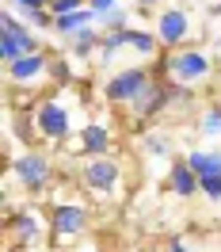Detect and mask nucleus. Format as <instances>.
Returning a JSON list of instances; mask_svg holds the SVG:
<instances>
[{
	"mask_svg": "<svg viewBox=\"0 0 221 252\" xmlns=\"http://www.w3.org/2000/svg\"><path fill=\"white\" fill-rule=\"evenodd\" d=\"M84 149H88L92 157L107 153V130H103V126H88V130H84Z\"/></svg>",
	"mask_w": 221,
	"mask_h": 252,
	"instance_id": "obj_12",
	"label": "nucleus"
},
{
	"mask_svg": "<svg viewBox=\"0 0 221 252\" xmlns=\"http://www.w3.org/2000/svg\"><path fill=\"white\" fill-rule=\"evenodd\" d=\"M168 69H172L175 80H198V77L210 73V58L198 54V50H187V54H175L172 62H168Z\"/></svg>",
	"mask_w": 221,
	"mask_h": 252,
	"instance_id": "obj_2",
	"label": "nucleus"
},
{
	"mask_svg": "<svg viewBox=\"0 0 221 252\" xmlns=\"http://www.w3.org/2000/svg\"><path fill=\"white\" fill-rule=\"evenodd\" d=\"M42 65H46L42 54H23L16 62H8V73H12V80H34L42 73Z\"/></svg>",
	"mask_w": 221,
	"mask_h": 252,
	"instance_id": "obj_9",
	"label": "nucleus"
},
{
	"mask_svg": "<svg viewBox=\"0 0 221 252\" xmlns=\"http://www.w3.org/2000/svg\"><path fill=\"white\" fill-rule=\"evenodd\" d=\"M88 225V214L80 210V206H57L54 210V229L61 237H73V233H80Z\"/></svg>",
	"mask_w": 221,
	"mask_h": 252,
	"instance_id": "obj_8",
	"label": "nucleus"
},
{
	"mask_svg": "<svg viewBox=\"0 0 221 252\" xmlns=\"http://www.w3.org/2000/svg\"><path fill=\"white\" fill-rule=\"evenodd\" d=\"M157 34L160 42H179V38H187V16L179 12V8H168L157 23Z\"/></svg>",
	"mask_w": 221,
	"mask_h": 252,
	"instance_id": "obj_7",
	"label": "nucleus"
},
{
	"mask_svg": "<svg viewBox=\"0 0 221 252\" xmlns=\"http://www.w3.org/2000/svg\"><path fill=\"white\" fill-rule=\"evenodd\" d=\"M198 191L210 195V199H221V176H206V180H198Z\"/></svg>",
	"mask_w": 221,
	"mask_h": 252,
	"instance_id": "obj_17",
	"label": "nucleus"
},
{
	"mask_svg": "<svg viewBox=\"0 0 221 252\" xmlns=\"http://www.w3.org/2000/svg\"><path fill=\"white\" fill-rule=\"evenodd\" d=\"M38 252H50V249H38Z\"/></svg>",
	"mask_w": 221,
	"mask_h": 252,
	"instance_id": "obj_22",
	"label": "nucleus"
},
{
	"mask_svg": "<svg viewBox=\"0 0 221 252\" xmlns=\"http://www.w3.org/2000/svg\"><path fill=\"white\" fill-rule=\"evenodd\" d=\"M92 16L95 12H73V16H57L54 23H57V31H77V27H88Z\"/></svg>",
	"mask_w": 221,
	"mask_h": 252,
	"instance_id": "obj_14",
	"label": "nucleus"
},
{
	"mask_svg": "<svg viewBox=\"0 0 221 252\" xmlns=\"http://www.w3.org/2000/svg\"><path fill=\"white\" fill-rule=\"evenodd\" d=\"M16 176L27 188H42L46 176H50V164H46V157H38V153H23V157L16 160Z\"/></svg>",
	"mask_w": 221,
	"mask_h": 252,
	"instance_id": "obj_5",
	"label": "nucleus"
},
{
	"mask_svg": "<svg viewBox=\"0 0 221 252\" xmlns=\"http://www.w3.org/2000/svg\"><path fill=\"white\" fill-rule=\"evenodd\" d=\"M0 54L8 62H16L23 54H34V34L27 27H19L12 16H4V38H0Z\"/></svg>",
	"mask_w": 221,
	"mask_h": 252,
	"instance_id": "obj_1",
	"label": "nucleus"
},
{
	"mask_svg": "<svg viewBox=\"0 0 221 252\" xmlns=\"http://www.w3.org/2000/svg\"><path fill=\"white\" fill-rule=\"evenodd\" d=\"M50 12H54V19L73 16V12H80V0H57V4H50Z\"/></svg>",
	"mask_w": 221,
	"mask_h": 252,
	"instance_id": "obj_18",
	"label": "nucleus"
},
{
	"mask_svg": "<svg viewBox=\"0 0 221 252\" xmlns=\"http://www.w3.org/2000/svg\"><path fill=\"white\" fill-rule=\"evenodd\" d=\"M38 130L46 134V138H61L65 130H69V115H65V107H57V103H42V111H38Z\"/></svg>",
	"mask_w": 221,
	"mask_h": 252,
	"instance_id": "obj_6",
	"label": "nucleus"
},
{
	"mask_svg": "<svg viewBox=\"0 0 221 252\" xmlns=\"http://www.w3.org/2000/svg\"><path fill=\"white\" fill-rule=\"evenodd\" d=\"M84 184H88V188H95V191H110L114 184H118V164H114V160H107V157L92 160V164L84 168Z\"/></svg>",
	"mask_w": 221,
	"mask_h": 252,
	"instance_id": "obj_4",
	"label": "nucleus"
},
{
	"mask_svg": "<svg viewBox=\"0 0 221 252\" xmlns=\"http://www.w3.org/2000/svg\"><path fill=\"white\" fill-rule=\"evenodd\" d=\"M172 191H179V195H191V191H198V172L191 168L187 160L172 168Z\"/></svg>",
	"mask_w": 221,
	"mask_h": 252,
	"instance_id": "obj_10",
	"label": "nucleus"
},
{
	"mask_svg": "<svg viewBox=\"0 0 221 252\" xmlns=\"http://www.w3.org/2000/svg\"><path fill=\"white\" fill-rule=\"evenodd\" d=\"M126 42L134 50H141V54H153V50H157V38L145 34V31H126Z\"/></svg>",
	"mask_w": 221,
	"mask_h": 252,
	"instance_id": "obj_15",
	"label": "nucleus"
},
{
	"mask_svg": "<svg viewBox=\"0 0 221 252\" xmlns=\"http://www.w3.org/2000/svg\"><path fill=\"white\" fill-rule=\"evenodd\" d=\"M16 229H19L23 241H34V237H38V221H34V214H19V218H16Z\"/></svg>",
	"mask_w": 221,
	"mask_h": 252,
	"instance_id": "obj_16",
	"label": "nucleus"
},
{
	"mask_svg": "<svg viewBox=\"0 0 221 252\" xmlns=\"http://www.w3.org/2000/svg\"><path fill=\"white\" fill-rule=\"evenodd\" d=\"M172 252H187V249H183V245H172Z\"/></svg>",
	"mask_w": 221,
	"mask_h": 252,
	"instance_id": "obj_21",
	"label": "nucleus"
},
{
	"mask_svg": "<svg viewBox=\"0 0 221 252\" xmlns=\"http://www.w3.org/2000/svg\"><path fill=\"white\" fill-rule=\"evenodd\" d=\"M8 4H16L19 12H23V16H27V19L34 23V27H42V23H50V16L42 12V0H8Z\"/></svg>",
	"mask_w": 221,
	"mask_h": 252,
	"instance_id": "obj_13",
	"label": "nucleus"
},
{
	"mask_svg": "<svg viewBox=\"0 0 221 252\" xmlns=\"http://www.w3.org/2000/svg\"><path fill=\"white\" fill-rule=\"evenodd\" d=\"M92 46H95V34H92V31H84V38H77V54H88Z\"/></svg>",
	"mask_w": 221,
	"mask_h": 252,
	"instance_id": "obj_20",
	"label": "nucleus"
},
{
	"mask_svg": "<svg viewBox=\"0 0 221 252\" xmlns=\"http://www.w3.org/2000/svg\"><path fill=\"white\" fill-rule=\"evenodd\" d=\"M145 88H149V77L141 69H130V73H118L107 84V95L110 99H134V95H145Z\"/></svg>",
	"mask_w": 221,
	"mask_h": 252,
	"instance_id": "obj_3",
	"label": "nucleus"
},
{
	"mask_svg": "<svg viewBox=\"0 0 221 252\" xmlns=\"http://www.w3.org/2000/svg\"><path fill=\"white\" fill-rule=\"evenodd\" d=\"M187 164L198 172V180H206V176H221V153H191Z\"/></svg>",
	"mask_w": 221,
	"mask_h": 252,
	"instance_id": "obj_11",
	"label": "nucleus"
},
{
	"mask_svg": "<svg viewBox=\"0 0 221 252\" xmlns=\"http://www.w3.org/2000/svg\"><path fill=\"white\" fill-rule=\"evenodd\" d=\"M202 134H221V111H210L202 119Z\"/></svg>",
	"mask_w": 221,
	"mask_h": 252,
	"instance_id": "obj_19",
	"label": "nucleus"
}]
</instances>
